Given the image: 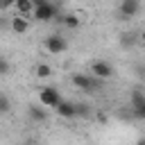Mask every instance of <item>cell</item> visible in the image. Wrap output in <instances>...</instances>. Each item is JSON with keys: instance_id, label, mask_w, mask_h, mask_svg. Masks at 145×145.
<instances>
[{"instance_id": "cell-13", "label": "cell", "mask_w": 145, "mask_h": 145, "mask_svg": "<svg viewBox=\"0 0 145 145\" xmlns=\"http://www.w3.org/2000/svg\"><path fill=\"white\" fill-rule=\"evenodd\" d=\"M9 111H11V100H9V95L0 93V116H5Z\"/></svg>"}, {"instance_id": "cell-11", "label": "cell", "mask_w": 145, "mask_h": 145, "mask_svg": "<svg viewBox=\"0 0 145 145\" xmlns=\"http://www.w3.org/2000/svg\"><path fill=\"white\" fill-rule=\"evenodd\" d=\"M57 23H61V25H66V27H70V29H75V27H79V23H82V18H79L77 14H59V18H57Z\"/></svg>"}, {"instance_id": "cell-3", "label": "cell", "mask_w": 145, "mask_h": 145, "mask_svg": "<svg viewBox=\"0 0 145 145\" xmlns=\"http://www.w3.org/2000/svg\"><path fill=\"white\" fill-rule=\"evenodd\" d=\"M88 75L95 77L97 82H106V79L113 77V66L109 61H104V59H95L91 63V68H88Z\"/></svg>"}, {"instance_id": "cell-16", "label": "cell", "mask_w": 145, "mask_h": 145, "mask_svg": "<svg viewBox=\"0 0 145 145\" xmlns=\"http://www.w3.org/2000/svg\"><path fill=\"white\" fill-rule=\"evenodd\" d=\"M11 72V66H9V61L5 59V57H0V75L5 77V75H9Z\"/></svg>"}, {"instance_id": "cell-5", "label": "cell", "mask_w": 145, "mask_h": 145, "mask_svg": "<svg viewBox=\"0 0 145 145\" xmlns=\"http://www.w3.org/2000/svg\"><path fill=\"white\" fill-rule=\"evenodd\" d=\"M45 50H48L50 54H63V52L68 50L66 36H63V34H50V36L45 39Z\"/></svg>"}, {"instance_id": "cell-14", "label": "cell", "mask_w": 145, "mask_h": 145, "mask_svg": "<svg viewBox=\"0 0 145 145\" xmlns=\"http://www.w3.org/2000/svg\"><path fill=\"white\" fill-rule=\"evenodd\" d=\"M131 113H134V118H138V120H145V102H140V104L131 106Z\"/></svg>"}, {"instance_id": "cell-9", "label": "cell", "mask_w": 145, "mask_h": 145, "mask_svg": "<svg viewBox=\"0 0 145 145\" xmlns=\"http://www.w3.org/2000/svg\"><path fill=\"white\" fill-rule=\"evenodd\" d=\"M11 7H14V16H23V18L34 16V0H16Z\"/></svg>"}, {"instance_id": "cell-2", "label": "cell", "mask_w": 145, "mask_h": 145, "mask_svg": "<svg viewBox=\"0 0 145 145\" xmlns=\"http://www.w3.org/2000/svg\"><path fill=\"white\" fill-rule=\"evenodd\" d=\"M61 91L57 86H43L39 88V104L45 106V109H57L61 104Z\"/></svg>"}, {"instance_id": "cell-1", "label": "cell", "mask_w": 145, "mask_h": 145, "mask_svg": "<svg viewBox=\"0 0 145 145\" xmlns=\"http://www.w3.org/2000/svg\"><path fill=\"white\" fill-rule=\"evenodd\" d=\"M39 23H50L59 18V7L50 0H34V16Z\"/></svg>"}, {"instance_id": "cell-7", "label": "cell", "mask_w": 145, "mask_h": 145, "mask_svg": "<svg viewBox=\"0 0 145 145\" xmlns=\"http://www.w3.org/2000/svg\"><path fill=\"white\" fill-rule=\"evenodd\" d=\"M27 118H29V122H34V125H43V122H48L50 113H48V109L41 106V104H29V106H27Z\"/></svg>"}, {"instance_id": "cell-4", "label": "cell", "mask_w": 145, "mask_h": 145, "mask_svg": "<svg viewBox=\"0 0 145 145\" xmlns=\"http://www.w3.org/2000/svg\"><path fill=\"white\" fill-rule=\"evenodd\" d=\"M72 86H77L84 93H93V91H97L100 82L95 77H91L88 72H77V75H72Z\"/></svg>"}, {"instance_id": "cell-8", "label": "cell", "mask_w": 145, "mask_h": 145, "mask_svg": "<svg viewBox=\"0 0 145 145\" xmlns=\"http://www.w3.org/2000/svg\"><path fill=\"white\" fill-rule=\"evenodd\" d=\"M140 2L138 0H122L120 5H118V11H120V16L122 18H134V16H138L140 14Z\"/></svg>"}, {"instance_id": "cell-10", "label": "cell", "mask_w": 145, "mask_h": 145, "mask_svg": "<svg viewBox=\"0 0 145 145\" xmlns=\"http://www.w3.org/2000/svg\"><path fill=\"white\" fill-rule=\"evenodd\" d=\"M9 29H11L14 34H25V32H29V18L11 16V18H9Z\"/></svg>"}, {"instance_id": "cell-18", "label": "cell", "mask_w": 145, "mask_h": 145, "mask_svg": "<svg viewBox=\"0 0 145 145\" xmlns=\"http://www.w3.org/2000/svg\"><path fill=\"white\" fill-rule=\"evenodd\" d=\"M138 145H145V140H138Z\"/></svg>"}, {"instance_id": "cell-12", "label": "cell", "mask_w": 145, "mask_h": 145, "mask_svg": "<svg viewBox=\"0 0 145 145\" xmlns=\"http://www.w3.org/2000/svg\"><path fill=\"white\" fill-rule=\"evenodd\" d=\"M34 72H36L39 79H48V77H52L54 70H52L50 63H36V66H34Z\"/></svg>"}, {"instance_id": "cell-6", "label": "cell", "mask_w": 145, "mask_h": 145, "mask_svg": "<svg viewBox=\"0 0 145 145\" xmlns=\"http://www.w3.org/2000/svg\"><path fill=\"white\" fill-rule=\"evenodd\" d=\"M54 113L63 120H72V118H79V102H72V100H61V104L54 109Z\"/></svg>"}, {"instance_id": "cell-19", "label": "cell", "mask_w": 145, "mask_h": 145, "mask_svg": "<svg viewBox=\"0 0 145 145\" xmlns=\"http://www.w3.org/2000/svg\"><path fill=\"white\" fill-rule=\"evenodd\" d=\"M23 145H34V143H23Z\"/></svg>"}, {"instance_id": "cell-15", "label": "cell", "mask_w": 145, "mask_h": 145, "mask_svg": "<svg viewBox=\"0 0 145 145\" xmlns=\"http://www.w3.org/2000/svg\"><path fill=\"white\" fill-rule=\"evenodd\" d=\"M140 102H145V93H143L140 88H136V91L131 93V106H136V104H140Z\"/></svg>"}, {"instance_id": "cell-17", "label": "cell", "mask_w": 145, "mask_h": 145, "mask_svg": "<svg viewBox=\"0 0 145 145\" xmlns=\"http://www.w3.org/2000/svg\"><path fill=\"white\" fill-rule=\"evenodd\" d=\"M138 39H140V43H145V27L140 29V36H138Z\"/></svg>"}]
</instances>
